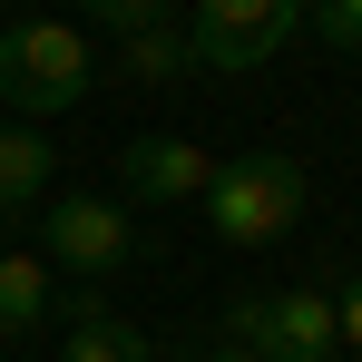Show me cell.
<instances>
[{
	"mask_svg": "<svg viewBox=\"0 0 362 362\" xmlns=\"http://www.w3.org/2000/svg\"><path fill=\"white\" fill-rule=\"evenodd\" d=\"M88 30H69V20H10L0 30V98L20 108V127L30 118H59V108H78L88 98Z\"/></svg>",
	"mask_w": 362,
	"mask_h": 362,
	"instance_id": "1",
	"label": "cell"
},
{
	"mask_svg": "<svg viewBox=\"0 0 362 362\" xmlns=\"http://www.w3.org/2000/svg\"><path fill=\"white\" fill-rule=\"evenodd\" d=\"M303 216V167L294 157H274V147H255V157H216V186H206V226L226 245H284Z\"/></svg>",
	"mask_w": 362,
	"mask_h": 362,
	"instance_id": "2",
	"label": "cell"
},
{
	"mask_svg": "<svg viewBox=\"0 0 362 362\" xmlns=\"http://www.w3.org/2000/svg\"><path fill=\"white\" fill-rule=\"evenodd\" d=\"M226 343H245L255 362H333V294H313V284L245 294L226 313Z\"/></svg>",
	"mask_w": 362,
	"mask_h": 362,
	"instance_id": "3",
	"label": "cell"
},
{
	"mask_svg": "<svg viewBox=\"0 0 362 362\" xmlns=\"http://www.w3.org/2000/svg\"><path fill=\"white\" fill-rule=\"evenodd\" d=\"M294 30H303V0H196L186 59L196 69H264Z\"/></svg>",
	"mask_w": 362,
	"mask_h": 362,
	"instance_id": "4",
	"label": "cell"
},
{
	"mask_svg": "<svg viewBox=\"0 0 362 362\" xmlns=\"http://www.w3.org/2000/svg\"><path fill=\"white\" fill-rule=\"evenodd\" d=\"M40 264H69V274H118V264H137V226H127L118 196H49V255Z\"/></svg>",
	"mask_w": 362,
	"mask_h": 362,
	"instance_id": "5",
	"label": "cell"
},
{
	"mask_svg": "<svg viewBox=\"0 0 362 362\" xmlns=\"http://www.w3.org/2000/svg\"><path fill=\"white\" fill-rule=\"evenodd\" d=\"M118 186L137 196V206H186V196H206V186H216V157H206L196 137H127Z\"/></svg>",
	"mask_w": 362,
	"mask_h": 362,
	"instance_id": "6",
	"label": "cell"
},
{
	"mask_svg": "<svg viewBox=\"0 0 362 362\" xmlns=\"http://www.w3.org/2000/svg\"><path fill=\"white\" fill-rule=\"evenodd\" d=\"M49 137L40 127H20V118H0V216H20V206H40L49 196Z\"/></svg>",
	"mask_w": 362,
	"mask_h": 362,
	"instance_id": "7",
	"label": "cell"
},
{
	"mask_svg": "<svg viewBox=\"0 0 362 362\" xmlns=\"http://www.w3.org/2000/svg\"><path fill=\"white\" fill-rule=\"evenodd\" d=\"M59 362H157V343L118 323V313H98V303H69V353Z\"/></svg>",
	"mask_w": 362,
	"mask_h": 362,
	"instance_id": "8",
	"label": "cell"
},
{
	"mask_svg": "<svg viewBox=\"0 0 362 362\" xmlns=\"http://www.w3.org/2000/svg\"><path fill=\"white\" fill-rule=\"evenodd\" d=\"M49 323V264L40 255H0V343H30Z\"/></svg>",
	"mask_w": 362,
	"mask_h": 362,
	"instance_id": "9",
	"label": "cell"
},
{
	"mask_svg": "<svg viewBox=\"0 0 362 362\" xmlns=\"http://www.w3.org/2000/svg\"><path fill=\"white\" fill-rule=\"evenodd\" d=\"M186 30H127V78H147V88H167V78H186Z\"/></svg>",
	"mask_w": 362,
	"mask_h": 362,
	"instance_id": "10",
	"label": "cell"
},
{
	"mask_svg": "<svg viewBox=\"0 0 362 362\" xmlns=\"http://www.w3.org/2000/svg\"><path fill=\"white\" fill-rule=\"evenodd\" d=\"M313 40L343 49V59H362V0H313Z\"/></svg>",
	"mask_w": 362,
	"mask_h": 362,
	"instance_id": "11",
	"label": "cell"
},
{
	"mask_svg": "<svg viewBox=\"0 0 362 362\" xmlns=\"http://www.w3.org/2000/svg\"><path fill=\"white\" fill-rule=\"evenodd\" d=\"M88 10H98V20H108V30H157V20H167V10H177V0H88Z\"/></svg>",
	"mask_w": 362,
	"mask_h": 362,
	"instance_id": "12",
	"label": "cell"
},
{
	"mask_svg": "<svg viewBox=\"0 0 362 362\" xmlns=\"http://www.w3.org/2000/svg\"><path fill=\"white\" fill-rule=\"evenodd\" d=\"M333 343H353V353H362V274L333 294Z\"/></svg>",
	"mask_w": 362,
	"mask_h": 362,
	"instance_id": "13",
	"label": "cell"
},
{
	"mask_svg": "<svg viewBox=\"0 0 362 362\" xmlns=\"http://www.w3.org/2000/svg\"><path fill=\"white\" fill-rule=\"evenodd\" d=\"M206 362H255V353H245V343H206Z\"/></svg>",
	"mask_w": 362,
	"mask_h": 362,
	"instance_id": "14",
	"label": "cell"
}]
</instances>
